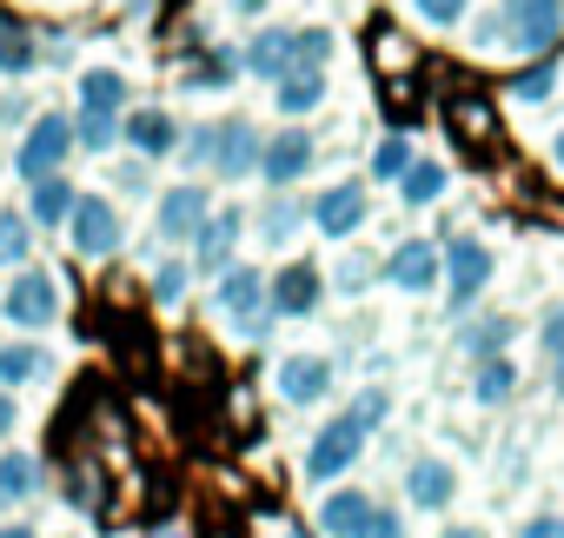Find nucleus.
<instances>
[{
	"label": "nucleus",
	"mask_w": 564,
	"mask_h": 538,
	"mask_svg": "<svg viewBox=\"0 0 564 538\" xmlns=\"http://www.w3.org/2000/svg\"><path fill=\"white\" fill-rule=\"evenodd\" d=\"M120 107H127V74H113V67L80 74V120H74V147L107 153V147L120 140Z\"/></svg>",
	"instance_id": "obj_1"
},
{
	"label": "nucleus",
	"mask_w": 564,
	"mask_h": 538,
	"mask_svg": "<svg viewBox=\"0 0 564 538\" xmlns=\"http://www.w3.org/2000/svg\"><path fill=\"white\" fill-rule=\"evenodd\" d=\"M359 459H366V432H359L352 412H339V419H326V426L313 432V445H306V478H313V485H333V478H346Z\"/></svg>",
	"instance_id": "obj_2"
},
{
	"label": "nucleus",
	"mask_w": 564,
	"mask_h": 538,
	"mask_svg": "<svg viewBox=\"0 0 564 538\" xmlns=\"http://www.w3.org/2000/svg\"><path fill=\"white\" fill-rule=\"evenodd\" d=\"M0 313H8L14 326H54V313H61V280L41 273V266H28V273H14V287L0 293Z\"/></svg>",
	"instance_id": "obj_3"
},
{
	"label": "nucleus",
	"mask_w": 564,
	"mask_h": 538,
	"mask_svg": "<svg viewBox=\"0 0 564 538\" xmlns=\"http://www.w3.org/2000/svg\"><path fill=\"white\" fill-rule=\"evenodd\" d=\"M199 153L213 160L219 180H246V173H259V127L252 120H219Z\"/></svg>",
	"instance_id": "obj_4"
},
{
	"label": "nucleus",
	"mask_w": 564,
	"mask_h": 538,
	"mask_svg": "<svg viewBox=\"0 0 564 538\" xmlns=\"http://www.w3.org/2000/svg\"><path fill=\"white\" fill-rule=\"evenodd\" d=\"M67 233L87 259H107V252H120V206L100 200V193H80L74 213H67Z\"/></svg>",
	"instance_id": "obj_5"
},
{
	"label": "nucleus",
	"mask_w": 564,
	"mask_h": 538,
	"mask_svg": "<svg viewBox=\"0 0 564 538\" xmlns=\"http://www.w3.org/2000/svg\"><path fill=\"white\" fill-rule=\"evenodd\" d=\"M438 273H445V287H452V306H471V300L485 293V280H491V246H478V239L438 246Z\"/></svg>",
	"instance_id": "obj_6"
},
{
	"label": "nucleus",
	"mask_w": 564,
	"mask_h": 538,
	"mask_svg": "<svg viewBox=\"0 0 564 538\" xmlns=\"http://www.w3.org/2000/svg\"><path fill=\"white\" fill-rule=\"evenodd\" d=\"M67 153H74V120L67 114H41L28 127V140H21V173L28 180H47V173H61Z\"/></svg>",
	"instance_id": "obj_7"
},
{
	"label": "nucleus",
	"mask_w": 564,
	"mask_h": 538,
	"mask_svg": "<svg viewBox=\"0 0 564 538\" xmlns=\"http://www.w3.org/2000/svg\"><path fill=\"white\" fill-rule=\"evenodd\" d=\"M306 173H313V133L306 127H286V133L259 140V180L265 186H293Z\"/></svg>",
	"instance_id": "obj_8"
},
{
	"label": "nucleus",
	"mask_w": 564,
	"mask_h": 538,
	"mask_svg": "<svg viewBox=\"0 0 564 538\" xmlns=\"http://www.w3.org/2000/svg\"><path fill=\"white\" fill-rule=\"evenodd\" d=\"M386 280L399 287V293H412V300H425V293H438V246L432 239H405L392 259H386Z\"/></svg>",
	"instance_id": "obj_9"
},
{
	"label": "nucleus",
	"mask_w": 564,
	"mask_h": 538,
	"mask_svg": "<svg viewBox=\"0 0 564 538\" xmlns=\"http://www.w3.org/2000/svg\"><path fill=\"white\" fill-rule=\"evenodd\" d=\"M313 226H319L326 239H352V233L366 226V186H359V180L326 186V193L313 200Z\"/></svg>",
	"instance_id": "obj_10"
},
{
	"label": "nucleus",
	"mask_w": 564,
	"mask_h": 538,
	"mask_svg": "<svg viewBox=\"0 0 564 538\" xmlns=\"http://www.w3.org/2000/svg\"><path fill=\"white\" fill-rule=\"evenodd\" d=\"M405 498H412L419 512H445V505L458 498V472H452V459L419 452V459L405 465Z\"/></svg>",
	"instance_id": "obj_11"
},
{
	"label": "nucleus",
	"mask_w": 564,
	"mask_h": 538,
	"mask_svg": "<svg viewBox=\"0 0 564 538\" xmlns=\"http://www.w3.org/2000/svg\"><path fill=\"white\" fill-rule=\"evenodd\" d=\"M505 14H511V41L524 54H544L564 28V0H505Z\"/></svg>",
	"instance_id": "obj_12"
},
{
	"label": "nucleus",
	"mask_w": 564,
	"mask_h": 538,
	"mask_svg": "<svg viewBox=\"0 0 564 538\" xmlns=\"http://www.w3.org/2000/svg\"><path fill=\"white\" fill-rule=\"evenodd\" d=\"M206 219H213L206 186H166V200H160V213H153V233H160V239H193Z\"/></svg>",
	"instance_id": "obj_13"
},
{
	"label": "nucleus",
	"mask_w": 564,
	"mask_h": 538,
	"mask_svg": "<svg viewBox=\"0 0 564 538\" xmlns=\"http://www.w3.org/2000/svg\"><path fill=\"white\" fill-rule=\"evenodd\" d=\"M326 392H333V359L326 353H293L279 366V399L286 406H319Z\"/></svg>",
	"instance_id": "obj_14"
},
{
	"label": "nucleus",
	"mask_w": 564,
	"mask_h": 538,
	"mask_svg": "<svg viewBox=\"0 0 564 538\" xmlns=\"http://www.w3.org/2000/svg\"><path fill=\"white\" fill-rule=\"evenodd\" d=\"M120 140H127V147H140V153H153V160H166V153L180 147V127H173V114H166V107H140V114H127V120H120Z\"/></svg>",
	"instance_id": "obj_15"
},
{
	"label": "nucleus",
	"mask_w": 564,
	"mask_h": 538,
	"mask_svg": "<svg viewBox=\"0 0 564 538\" xmlns=\"http://www.w3.org/2000/svg\"><path fill=\"white\" fill-rule=\"evenodd\" d=\"M319 293H326V280L313 273V266H286L272 287H265V300H272V313H286V320H300V313H313L319 306Z\"/></svg>",
	"instance_id": "obj_16"
},
{
	"label": "nucleus",
	"mask_w": 564,
	"mask_h": 538,
	"mask_svg": "<svg viewBox=\"0 0 564 538\" xmlns=\"http://www.w3.org/2000/svg\"><path fill=\"white\" fill-rule=\"evenodd\" d=\"M246 67H252L259 80H286V74H300L293 28H265V34H252V47H246Z\"/></svg>",
	"instance_id": "obj_17"
},
{
	"label": "nucleus",
	"mask_w": 564,
	"mask_h": 538,
	"mask_svg": "<svg viewBox=\"0 0 564 538\" xmlns=\"http://www.w3.org/2000/svg\"><path fill=\"white\" fill-rule=\"evenodd\" d=\"M74 200H80V193H74V186H67L61 173H47V180H34V193H28V219L54 233V226H67V213H74Z\"/></svg>",
	"instance_id": "obj_18"
},
{
	"label": "nucleus",
	"mask_w": 564,
	"mask_h": 538,
	"mask_svg": "<svg viewBox=\"0 0 564 538\" xmlns=\"http://www.w3.org/2000/svg\"><path fill=\"white\" fill-rule=\"evenodd\" d=\"M366 518H372V498L366 492H326V505H319V531L326 538H359Z\"/></svg>",
	"instance_id": "obj_19"
},
{
	"label": "nucleus",
	"mask_w": 564,
	"mask_h": 538,
	"mask_svg": "<svg viewBox=\"0 0 564 538\" xmlns=\"http://www.w3.org/2000/svg\"><path fill=\"white\" fill-rule=\"evenodd\" d=\"M259 300H265V280L252 273V266H226V273H219V293H213V306L219 313H259Z\"/></svg>",
	"instance_id": "obj_20"
},
{
	"label": "nucleus",
	"mask_w": 564,
	"mask_h": 538,
	"mask_svg": "<svg viewBox=\"0 0 564 538\" xmlns=\"http://www.w3.org/2000/svg\"><path fill=\"white\" fill-rule=\"evenodd\" d=\"M193 239H199V273H226V266H232V239H239V213L206 219Z\"/></svg>",
	"instance_id": "obj_21"
},
{
	"label": "nucleus",
	"mask_w": 564,
	"mask_h": 538,
	"mask_svg": "<svg viewBox=\"0 0 564 538\" xmlns=\"http://www.w3.org/2000/svg\"><path fill=\"white\" fill-rule=\"evenodd\" d=\"M41 492V465H34V452H0V512H14L21 498H34Z\"/></svg>",
	"instance_id": "obj_22"
},
{
	"label": "nucleus",
	"mask_w": 564,
	"mask_h": 538,
	"mask_svg": "<svg viewBox=\"0 0 564 538\" xmlns=\"http://www.w3.org/2000/svg\"><path fill=\"white\" fill-rule=\"evenodd\" d=\"M511 386H518V366H511L505 353H498V359H478V379H471V399H478V406H505Z\"/></svg>",
	"instance_id": "obj_23"
},
{
	"label": "nucleus",
	"mask_w": 564,
	"mask_h": 538,
	"mask_svg": "<svg viewBox=\"0 0 564 538\" xmlns=\"http://www.w3.org/2000/svg\"><path fill=\"white\" fill-rule=\"evenodd\" d=\"M41 373H47V353L41 346H0V392H14V386H28Z\"/></svg>",
	"instance_id": "obj_24"
},
{
	"label": "nucleus",
	"mask_w": 564,
	"mask_h": 538,
	"mask_svg": "<svg viewBox=\"0 0 564 538\" xmlns=\"http://www.w3.org/2000/svg\"><path fill=\"white\" fill-rule=\"evenodd\" d=\"M326 100V74H286V80H279V114H313Z\"/></svg>",
	"instance_id": "obj_25"
},
{
	"label": "nucleus",
	"mask_w": 564,
	"mask_h": 538,
	"mask_svg": "<svg viewBox=\"0 0 564 538\" xmlns=\"http://www.w3.org/2000/svg\"><path fill=\"white\" fill-rule=\"evenodd\" d=\"M399 193H405L412 206H432V200L445 193V166H438V160H412V166L399 173Z\"/></svg>",
	"instance_id": "obj_26"
},
{
	"label": "nucleus",
	"mask_w": 564,
	"mask_h": 538,
	"mask_svg": "<svg viewBox=\"0 0 564 538\" xmlns=\"http://www.w3.org/2000/svg\"><path fill=\"white\" fill-rule=\"evenodd\" d=\"M34 61H41V47L28 41V28L0 21V74H34Z\"/></svg>",
	"instance_id": "obj_27"
},
{
	"label": "nucleus",
	"mask_w": 564,
	"mask_h": 538,
	"mask_svg": "<svg viewBox=\"0 0 564 538\" xmlns=\"http://www.w3.org/2000/svg\"><path fill=\"white\" fill-rule=\"evenodd\" d=\"M505 340H511V320H485V326L465 333V353H471V359H498Z\"/></svg>",
	"instance_id": "obj_28"
},
{
	"label": "nucleus",
	"mask_w": 564,
	"mask_h": 538,
	"mask_svg": "<svg viewBox=\"0 0 564 538\" xmlns=\"http://www.w3.org/2000/svg\"><path fill=\"white\" fill-rule=\"evenodd\" d=\"M21 259H28V219L0 213V266H21Z\"/></svg>",
	"instance_id": "obj_29"
},
{
	"label": "nucleus",
	"mask_w": 564,
	"mask_h": 538,
	"mask_svg": "<svg viewBox=\"0 0 564 538\" xmlns=\"http://www.w3.org/2000/svg\"><path fill=\"white\" fill-rule=\"evenodd\" d=\"M465 8H471V0H412V14H419V21H432V28H458V21H465Z\"/></svg>",
	"instance_id": "obj_30"
},
{
	"label": "nucleus",
	"mask_w": 564,
	"mask_h": 538,
	"mask_svg": "<svg viewBox=\"0 0 564 538\" xmlns=\"http://www.w3.org/2000/svg\"><path fill=\"white\" fill-rule=\"evenodd\" d=\"M405 166H412V147H405V140H386V147L372 153V180H399Z\"/></svg>",
	"instance_id": "obj_31"
},
{
	"label": "nucleus",
	"mask_w": 564,
	"mask_h": 538,
	"mask_svg": "<svg viewBox=\"0 0 564 538\" xmlns=\"http://www.w3.org/2000/svg\"><path fill=\"white\" fill-rule=\"evenodd\" d=\"M551 87H557V74H551V67H531V74L511 80V100H544Z\"/></svg>",
	"instance_id": "obj_32"
},
{
	"label": "nucleus",
	"mask_w": 564,
	"mask_h": 538,
	"mask_svg": "<svg viewBox=\"0 0 564 538\" xmlns=\"http://www.w3.org/2000/svg\"><path fill=\"white\" fill-rule=\"evenodd\" d=\"M386 406H392L386 392H359V399H352V419H359V432H372V426H386Z\"/></svg>",
	"instance_id": "obj_33"
},
{
	"label": "nucleus",
	"mask_w": 564,
	"mask_h": 538,
	"mask_svg": "<svg viewBox=\"0 0 564 538\" xmlns=\"http://www.w3.org/2000/svg\"><path fill=\"white\" fill-rule=\"evenodd\" d=\"M359 538H405V518H399V512H386V505H372V518L359 525Z\"/></svg>",
	"instance_id": "obj_34"
},
{
	"label": "nucleus",
	"mask_w": 564,
	"mask_h": 538,
	"mask_svg": "<svg viewBox=\"0 0 564 538\" xmlns=\"http://www.w3.org/2000/svg\"><path fill=\"white\" fill-rule=\"evenodd\" d=\"M153 293H160L166 306H173V300L186 293V266H180V259H166V266H160V273H153Z\"/></svg>",
	"instance_id": "obj_35"
},
{
	"label": "nucleus",
	"mask_w": 564,
	"mask_h": 538,
	"mask_svg": "<svg viewBox=\"0 0 564 538\" xmlns=\"http://www.w3.org/2000/svg\"><path fill=\"white\" fill-rule=\"evenodd\" d=\"M538 340H544V353H551V359H564V300H557V306L544 313V326H538Z\"/></svg>",
	"instance_id": "obj_36"
},
{
	"label": "nucleus",
	"mask_w": 564,
	"mask_h": 538,
	"mask_svg": "<svg viewBox=\"0 0 564 538\" xmlns=\"http://www.w3.org/2000/svg\"><path fill=\"white\" fill-rule=\"evenodd\" d=\"M518 538H564V518H557V512H538V518H524Z\"/></svg>",
	"instance_id": "obj_37"
},
{
	"label": "nucleus",
	"mask_w": 564,
	"mask_h": 538,
	"mask_svg": "<svg viewBox=\"0 0 564 538\" xmlns=\"http://www.w3.org/2000/svg\"><path fill=\"white\" fill-rule=\"evenodd\" d=\"M14 419H21V406H14V392H0V439L14 432Z\"/></svg>",
	"instance_id": "obj_38"
},
{
	"label": "nucleus",
	"mask_w": 564,
	"mask_h": 538,
	"mask_svg": "<svg viewBox=\"0 0 564 538\" xmlns=\"http://www.w3.org/2000/svg\"><path fill=\"white\" fill-rule=\"evenodd\" d=\"M445 538H491V531H485V525H452Z\"/></svg>",
	"instance_id": "obj_39"
},
{
	"label": "nucleus",
	"mask_w": 564,
	"mask_h": 538,
	"mask_svg": "<svg viewBox=\"0 0 564 538\" xmlns=\"http://www.w3.org/2000/svg\"><path fill=\"white\" fill-rule=\"evenodd\" d=\"M0 538H34V531L28 525H0Z\"/></svg>",
	"instance_id": "obj_40"
},
{
	"label": "nucleus",
	"mask_w": 564,
	"mask_h": 538,
	"mask_svg": "<svg viewBox=\"0 0 564 538\" xmlns=\"http://www.w3.org/2000/svg\"><path fill=\"white\" fill-rule=\"evenodd\" d=\"M551 160H557V173H564V133H557V140H551Z\"/></svg>",
	"instance_id": "obj_41"
},
{
	"label": "nucleus",
	"mask_w": 564,
	"mask_h": 538,
	"mask_svg": "<svg viewBox=\"0 0 564 538\" xmlns=\"http://www.w3.org/2000/svg\"><path fill=\"white\" fill-rule=\"evenodd\" d=\"M557 392H564V359H557Z\"/></svg>",
	"instance_id": "obj_42"
}]
</instances>
